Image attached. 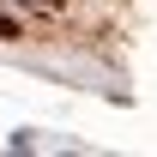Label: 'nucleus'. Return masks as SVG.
<instances>
[{
    "label": "nucleus",
    "mask_w": 157,
    "mask_h": 157,
    "mask_svg": "<svg viewBox=\"0 0 157 157\" xmlns=\"http://www.w3.org/2000/svg\"><path fill=\"white\" fill-rule=\"evenodd\" d=\"M18 6H42V12H60L67 0H18Z\"/></svg>",
    "instance_id": "1"
},
{
    "label": "nucleus",
    "mask_w": 157,
    "mask_h": 157,
    "mask_svg": "<svg viewBox=\"0 0 157 157\" xmlns=\"http://www.w3.org/2000/svg\"><path fill=\"white\" fill-rule=\"evenodd\" d=\"M0 36H18V24H12V18H0Z\"/></svg>",
    "instance_id": "2"
}]
</instances>
